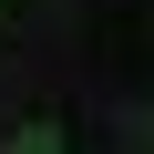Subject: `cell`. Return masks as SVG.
Returning <instances> with one entry per match:
<instances>
[{"instance_id": "6da1fadb", "label": "cell", "mask_w": 154, "mask_h": 154, "mask_svg": "<svg viewBox=\"0 0 154 154\" xmlns=\"http://www.w3.org/2000/svg\"><path fill=\"white\" fill-rule=\"evenodd\" d=\"M0 154H62V123L41 113V123H21V134H0Z\"/></svg>"}]
</instances>
